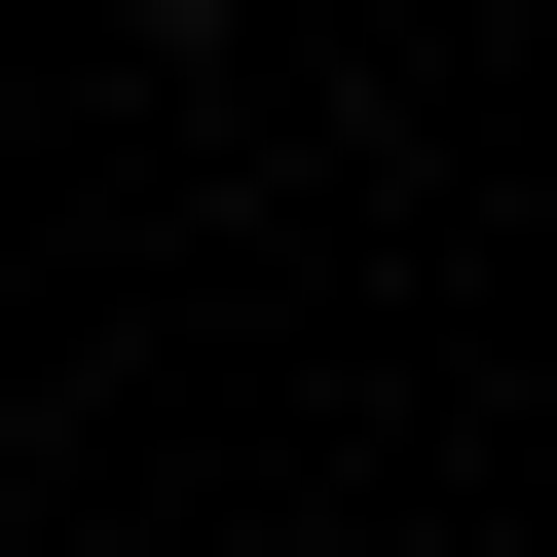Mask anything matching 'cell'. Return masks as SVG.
Returning <instances> with one entry per match:
<instances>
[{
	"label": "cell",
	"mask_w": 557,
	"mask_h": 557,
	"mask_svg": "<svg viewBox=\"0 0 557 557\" xmlns=\"http://www.w3.org/2000/svg\"><path fill=\"white\" fill-rule=\"evenodd\" d=\"M149 38H223V0H149Z\"/></svg>",
	"instance_id": "1"
}]
</instances>
